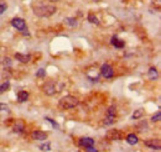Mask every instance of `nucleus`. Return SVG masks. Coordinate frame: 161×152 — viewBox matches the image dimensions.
<instances>
[{
    "mask_svg": "<svg viewBox=\"0 0 161 152\" xmlns=\"http://www.w3.org/2000/svg\"><path fill=\"white\" fill-rule=\"evenodd\" d=\"M99 73L100 76H103L105 79H110L114 77V71H113V67L108 63H104L100 66V69H99Z\"/></svg>",
    "mask_w": 161,
    "mask_h": 152,
    "instance_id": "nucleus-4",
    "label": "nucleus"
},
{
    "mask_svg": "<svg viewBox=\"0 0 161 152\" xmlns=\"http://www.w3.org/2000/svg\"><path fill=\"white\" fill-rule=\"evenodd\" d=\"M161 120V111H158L156 114H154L151 116V121L153 122H159Z\"/></svg>",
    "mask_w": 161,
    "mask_h": 152,
    "instance_id": "nucleus-23",
    "label": "nucleus"
},
{
    "mask_svg": "<svg viewBox=\"0 0 161 152\" xmlns=\"http://www.w3.org/2000/svg\"><path fill=\"white\" fill-rule=\"evenodd\" d=\"M48 1H52V2H55V1H60V0H48Z\"/></svg>",
    "mask_w": 161,
    "mask_h": 152,
    "instance_id": "nucleus-30",
    "label": "nucleus"
},
{
    "mask_svg": "<svg viewBox=\"0 0 161 152\" xmlns=\"http://www.w3.org/2000/svg\"><path fill=\"white\" fill-rule=\"evenodd\" d=\"M5 10H6V5H5V4H0V15L4 14Z\"/></svg>",
    "mask_w": 161,
    "mask_h": 152,
    "instance_id": "nucleus-28",
    "label": "nucleus"
},
{
    "mask_svg": "<svg viewBox=\"0 0 161 152\" xmlns=\"http://www.w3.org/2000/svg\"><path fill=\"white\" fill-rule=\"evenodd\" d=\"M148 77H149L150 81L158 79V77H159V71H158L155 67H151V68L149 69V72H148Z\"/></svg>",
    "mask_w": 161,
    "mask_h": 152,
    "instance_id": "nucleus-15",
    "label": "nucleus"
},
{
    "mask_svg": "<svg viewBox=\"0 0 161 152\" xmlns=\"http://www.w3.org/2000/svg\"><path fill=\"white\" fill-rule=\"evenodd\" d=\"M15 60L21 63H29L31 61V55H26V53H15Z\"/></svg>",
    "mask_w": 161,
    "mask_h": 152,
    "instance_id": "nucleus-12",
    "label": "nucleus"
},
{
    "mask_svg": "<svg viewBox=\"0 0 161 152\" xmlns=\"http://www.w3.org/2000/svg\"><path fill=\"white\" fill-rule=\"evenodd\" d=\"M143 115H144V110H143V109H138V110H135L134 114L131 115V119H133V120H138V119H140Z\"/></svg>",
    "mask_w": 161,
    "mask_h": 152,
    "instance_id": "nucleus-19",
    "label": "nucleus"
},
{
    "mask_svg": "<svg viewBox=\"0 0 161 152\" xmlns=\"http://www.w3.org/2000/svg\"><path fill=\"white\" fill-rule=\"evenodd\" d=\"M29 99V93L26 91H18V100L20 103H25Z\"/></svg>",
    "mask_w": 161,
    "mask_h": 152,
    "instance_id": "nucleus-17",
    "label": "nucleus"
},
{
    "mask_svg": "<svg viewBox=\"0 0 161 152\" xmlns=\"http://www.w3.org/2000/svg\"><path fill=\"white\" fill-rule=\"evenodd\" d=\"M86 152H98V150H97L94 146H91V147H87L86 149Z\"/></svg>",
    "mask_w": 161,
    "mask_h": 152,
    "instance_id": "nucleus-27",
    "label": "nucleus"
},
{
    "mask_svg": "<svg viewBox=\"0 0 161 152\" xmlns=\"http://www.w3.org/2000/svg\"><path fill=\"white\" fill-rule=\"evenodd\" d=\"M45 120H46V121L50 122V124H51V125H52V126H53L55 129H58V127H60V126H58V124H57V122L55 121V120H52L51 118H45Z\"/></svg>",
    "mask_w": 161,
    "mask_h": 152,
    "instance_id": "nucleus-24",
    "label": "nucleus"
},
{
    "mask_svg": "<svg viewBox=\"0 0 161 152\" xmlns=\"http://www.w3.org/2000/svg\"><path fill=\"white\" fill-rule=\"evenodd\" d=\"M4 64H5V66H11V60H10L9 57H5V60H4Z\"/></svg>",
    "mask_w": 161,
    "mask_h": 152,
    "instance_id": "nucleus-29",
    "label": "nucleus"
},
{
    "mask_svg": "<svg viewBox=\"0 0 161 152\" xmlns=\"http://www.w3.org/2000/svg\"><path fill=\"white\" fill-rule=\"evenodd\" d=\"M87 19H88V21L91 22V24H93V25H99V20H98V17H97L94 14H88V16H87Z\"/></svg>",
    "mask_w": 161,
    "mask_h": 152,
    "instance_id": "nucleus-18",
    "label": "nucleus"
},
{
    "mask_svg": "<svg viewBox=\"0 0 161 152\" xmlns=\"http://www.w3.org/2000/svg\"><path fill=\"white\" fill-rule=\"evenodd\" d=\"M78 104H79V100L73 95H64L58 100V106L63 110L73 109V108L78 106Z\"/></svg>",
    "mask_w": 161,
    "mask_h": 152,
    "instance_id": "nucleus-2",
    "label": "nucleus"
},
{
    "mask_svg": "<svg viewBox=\"0 0 161 152\" xmlns=\"http://www.w3.org/2000/svg\"><path fill=\"white\" fill-rule=\"evenodd\" d=\"M144 145L153 149V150H160L161 149V141L159 139H149V140H144Z\"/></svg>",
    "mask_w": 161,
    "mask_h": 152,
    "instance_id": "nucleus-8",
    "label": "nucleus"
},
{
    "mask_svg": "<svg viewBox=\"0 0 161 152\" xmlns=\"http://www.w3.org/2000/svg\"><path fill=\"white\" fill-rule=\"evenodd\" d=\"M78 145L83 149H87V147L94 146V140L92 137H81L78 141Z\"/></svg>",
    "mask_w": 161,
    "mask_h": 152,
    "instance_id": "nucleus-10",
    "label": "nucleus"
},
{
    "mask_svg": "<svg viewBox=\"0 0 161 152\" xmlns=\"http://www.w3.org/2000/svg\"><path fill=\"white\" fill-rule=\"evenodd\" d=\"M40 150H41V151H43V152L51 151L50 142H46V144H42V145H40Z\"/></svg>",
    "mask_w": 161,
    "mask_h": 152,
    "instance_id": "nucleus-22",
    "label": "nucleus"
},
{
    "mask_svg": "<svg viewBox=\"0 0 161 152\" xmlns=\"http://www.w3.org/2000/svg\"><path fill=\"white\" fill-rule=\"evenodd\" d=\"M32 11L36 16L38 17H50L53 14H56L57 9L53 5H48V4H37L32 6Z\"/></svg>",
    "mask_w": 161,
    "mask_h": 152,
    "instance_id": "nucleus-1",
    "label": "nucleus"
},
{
    "mask_svg": "<svg viewBox=\"0 0 161 152\" xmlns=\"http://www.w3.org/2000/svg\"><path fill=\"white\" fill-rule=\"evenodd\" d=\"M13 130H14V132H16V134H21V132H24V130H25V125H24V122L20 121V120H16V122L14 124V126H13Z\"/></svg>",
    "mask_w": 161,
    "mask_h": 152,
    "instance_id": "nucleus-14",
    "label": "nucleus"
},
{
    "mask_svg": "<svg viewBox=\"0 0 161 152\" xmlns=\"http://www.w3.org/2000/svg\"><path fill=\"white\" fill-rule=\"evenodd\" d=\"M115 115H117V108L114 105L109 106L108 110L105 111V116L103 119V125H105V126L112 125L114 122V120H115Z\"/></svg>",
    "mask_w": 161,
    "mask_h": 152,
    "instance_id": "nucleus-3",
    "label": "nucleus"
},
{
    "mask_svg": "<svg viewBox=\"0 0 161 152\" xmlns=\"http://www.w3.org/2000/svg\"><path fill=\"white\" fill-rule=\"evenodd\" d=\"M125 141L128 142L129 145H136L139 142V139H138V136L135 134H129V135H127Z\"/></svg>",
    "mask_w": 161,
    "mask_h": 152,
    "instance_id": "nucleus-16",
    "label": "nucleus"
},
{
    "mask_svg": "<svg viewBox=\"0 0 161 152\" xmlns=\"http://www.w3.org/2000/svg\"><path fill=\"white\" fill-rule=\"evenodd\" d=\"M0 111H10V108H9V105H6V104H4V103H0Z\"/></svg>",
    "mask_w": 161,
    "mask_h": 152,
    "instance_id": "nucleus-26",
    "label": "nucleus"
},
{
    "mask_svg": "<svg viewBox=\"0 0 161 152\" xmlns=\"http://www.w3.org/2000/svg\"><path fill=\"white\" fill-rule=\"evenodd\" d=\"M42 91H43V93H45L46 95L52 96V95H55V94H56L57 89H56V86H55L52 82H47V83H45V84H43Z\"/></svg>",
    "mask_w": 161,
    "mask_h": 152,
    "instance_id": "nucleus-7",
    "label": "nucleus"
},
{
    "mask_svg": "<svg viewBox=\"0 0 161 152\" xmlns=\"http://www.w3.org/2000/svg\"><path fill=\"white\" fill-rule=\"evenodd\" d=\"M31 139L33 141H45L47 139V132L40 131V130H35L31 132Z\"/></svg>",
    "mask_w": 161,
    "mask_h": 152,
    "instance_id": "nucleus-9",
    "label": "nucleus"
},
{
    "mask_svg": "<svg viewBox=\"0 0 161 152\" xmlns=\"http://www.w3.org/2000/svg\"><path fill=\"white\" fill-rule=\"evenodd\" d=\"M93 1H99V0H93Z\"/></svg>",
    "mask_w": 161,
    "mask_h": 152,
    "instance_id": "nucleus-31",
    "label": "nucleus"
},
{
    "mask_svg": "<svg viewBox=\"0 0 161 152\" xmlns=\"http://www.w3.org/2000/svg\"><path fill=\"white\" fill-rule=\"evenodd\" d=\"M45 76H46V71H45L43 68L38 69V71H37V73H36V77H40V78H43Z\"/></svg>",
    "mask_w": 161,
    "mask_h": 152,
    "instance_id": "nucleus-25",
    "label": "nucleus"
},
{
    "mask_svg": "<svg viewBox=\"0 0 161 152\" xmlns=\"http://www.w3.org/2000/svg\"><path fill=\"white\" fill-rule=\"evenodd\" d=\"M99 71H97V69H88L87 72H86V76H87V78L89 79V81H92V82H97L98 79H99Z\"/></svg>",
    "mask_w": 161,
    "mask_h": 152,
    "instance_id": "nucleus-11",
    "label": "nucleus"
},
{
    "mask_svg": "<svg viewBox=\"0 0 161 152\" xmlns=\"http://www.w3.org/2000/svg\"><path fill=\"white\" fill-rule=\"evenodd\" d=\"M110 43H112V46H114L115 48H124V46H125V42H124L123 40H119L117 36H113V37L110 38Z\"/></svg>",
    "mask_w": 161,
    "mask_h": 152,
    "instance_id": "nucleus-13",
    "label": "nucleus"
},
{
    "mask_svg": "<svg viewBox=\"0 0 161 152\" xmlns=\"http://www.w3.org/2000/svg\"><path fill=\"white\" fill-rule=\"evenodd\" d=\"M105 137H107L109 141H119V140L122 139V134H120L119 130L113 129V130H108V131H107Z\"/></svg>",
    "mask_w": 161,
    "mask_h": 152,
    "instance_id": "nucleus-6",
    "label": "nucleus"
},
{
    "mask_svg": "<svg viewBox=\"0 0 161 152\" xmlns=\"http://www.w3.org/2000/svg\"><path fill=\"white\" fill-rule=\"evenodd\" d=\"M9 89H10V82H9V81H6V82H4L3 84H0V94L8 91Z\"/></svg>",
    "mask_w": 161,
    "mask_h": 152,
    "instance_id": "nucleus-20",
    "label": "nucleus"
},
{
    "mask_svg": "<svg viewBox=\"0 0 161 152\" xmlns=\"http://www.w3.org/2000/svg\"><path fill=\"white\" fill-rule=\"evenodd\" d=\"M11 26L15 27L16 30L21 31V32L28 31V29H26V22H25V20L21 19V17H14V19L11 20Z\"/></svg>",
    "mask_w": 161,
    "mask_h": 152,
    "instance_id": "nucleus-5",
    "label": "nucleus"
},
{
    "mask_svg": "<svg viewBox=\"0 0 161 152\" xmlns=\"http://www.w3.org/2000/svg\"><path fill=\"white\" fill-rule=\"evenodd\" d=\"M64 21H66V24H67V25H69L71 27L77 26V20H76V19H73V17H67Z\"/></svg>",
    "mask_w": 161,
    "mask_h": 152,
    "instance_id": "nucleus-21",
    "label": "nucleus"
}]
</instances>
